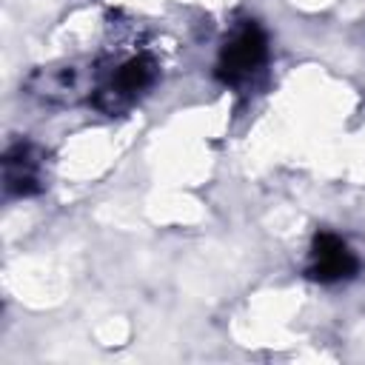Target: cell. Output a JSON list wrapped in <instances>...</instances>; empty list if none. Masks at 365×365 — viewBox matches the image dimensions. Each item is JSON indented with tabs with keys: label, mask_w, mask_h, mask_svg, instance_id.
<instances>
[{
	"label": "cell",
	"mask_w": 365,
	"mask_h": 365,
	"mask_svg": "<svg viewBox=\"0 0 365 365\" xmlns=\"http://www.w3.org/2000/svg\"><path fill=\"white\" fill-rule=\"evenodd\" d=\"M262 60H265V40L254 26H245L222 48L220 68H222L225 80L240 83V80H248L262 66Z\"/></svg>",
	"instance_id": "cell-1"
},
{
	"label": "cell",
	"mask_w": 365,
	"mask_h": 365,
	"mask_svg": "<svg viewBox=\"0 0 365 365\" xmlns=\"http://www.w3.org/2000/svg\"><path fill=\"white\" fill-rule=\"evenodd\" d=\"M351 254L348 248L334 240V237H322L319 251H317V277H345L351 271Z\"/></svg>",
	"instance_id": "cell-2"
}]
</instances>
